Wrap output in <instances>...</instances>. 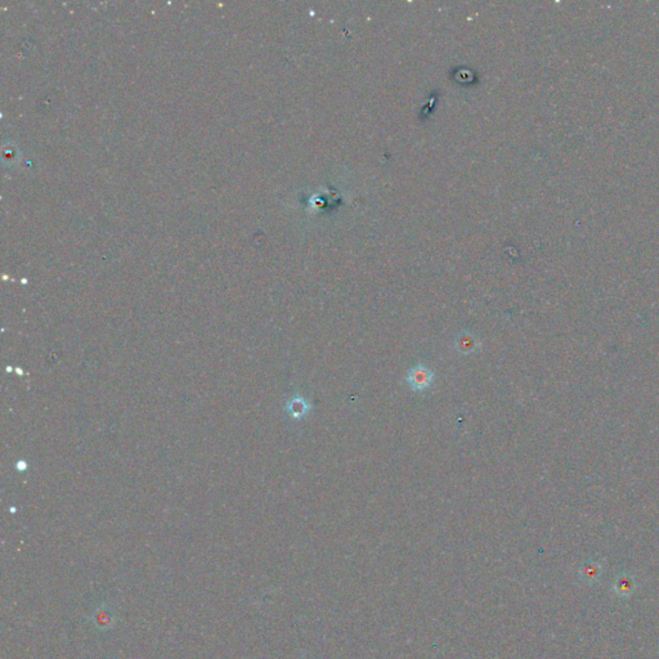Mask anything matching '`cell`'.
<instances>
[{
  "label": "cell",
  "mask_w": 659,
  "mask_h": 659,
  "mask_svg": "<svg viewBox=\"0 0 659 659\" xmlns=\"http://www.w3.org/2000/svg\"><path fill=\"white\" fill-rule=\"evenodd\" d=\"M435 374L424 364H416L407 372L406 383L415 393H424L433 387Z\"/></svg>",
  "instance_id": "cell-1"
},
{
  "label": "cell",
  "mask_w": 659,
  "mask_h": 659,
  "mask_svg": "<svg viewBox=\"0 0 659 659\" xmlns=\"http://www.w3.org/2000/svg\"><path fill=\"white\" fill-rule=\"evenodd\" d=\"M455 348L462 355H470L480 352L482 342L477 335L469 330H464L455 339Z\"/></svg>",
  "instance_id": "cell-2"
},
{
  "label": "cell",
  "mask_w": 659,
  "mask_h": 659,
  "mask_svg": "<svg viewBox=\"0 0 659 659\" xmlns=\"http://www.w3.org/2000/svg\"><path fill=\"white\" fill-rule=\"evenodd\" d=\"M285 411L286 414L295 421H300L306 419L310 412H312V405L308 401L307 398L301 396H294L289 398L286 405H285Z\"/></svg>",
  "instance_id": "cell-3"
},
{
  "label": "cell",
  "mask_w": 659,
  "mask_h": 659,
  "mask_svg": "<svg viewBox=\"0 0 659 659\" xmlns=\"http://www.w3.org/2000/svg\"><path fill=\"white\" fill-rule=\"evenodd\" d=\"M93 621L100 627V630H105L111 626L112 623V613L109 612V608L102 606L100 609L96 610L93 615Z\"/></svg>",
  "instance_id": "cell-4"
}]
</instances>
